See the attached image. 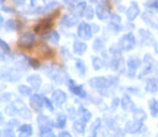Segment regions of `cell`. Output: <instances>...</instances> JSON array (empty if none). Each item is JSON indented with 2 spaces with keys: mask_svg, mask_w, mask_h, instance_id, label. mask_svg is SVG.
<instances>
[{
  "mask_svg": "<svg viewBox=\"0 0 158 137\" xmlns=\"http://www.w3.org/2000/svg\"><path fill=\"white\" fill-rule=\"evenodd\" d=\"M135 39L132 33H127L125 35H123L121 37V40H119V46L124 50L131 49L135 46Z\"/></svg>",
  "mask_w": 158,
  "mask_h": 137,
  "instance_id": "1",
  "label": "cell"
},
{
  "mask_svg": "<svg viewBox=\"0 0 158 137\" xmlns=\"http://www.w3.org/2000/svg\"><path fill=\"white\" fill-rule=\"evenodd\" d=\"M33 43H35V35L32 33H24L19 37L17 41L19 46H21L22 48H31Z\"/></svg>",
  "mask_w": 158,
  "mask_h": 137,
  "instance_id": "2",
  "label": "cell"
},
{
  "mask_svg": "<svg viewBox=\"0 0 158 137\" xmlns=\"http://www.w3.org/2000/svg\"><path fill=\"white\" fill-rule=\"evenodd\" d=\"M77 34H79V37L83 40L92 39V35H93L92 26H89L86 23H81L79 26V28H77Z\"/></svg>",
  "mask_w": 158,
  "mask_h": 137,
  "instance_id": "3",
  "label": "cell"
},
{
  "mask_svg": "<svg viewBox=\"0 0 158 137\" xmlns=\"http://www.w3.org/2000/svg\"><path fill=\"white\" fill-rule=\"evenodd\" d=\"M30 105L35 112H41L44 106V98H42L40 94H32L30 96Z\"/></svg>",
  "mask_w": 158,
  "mask_h": 137,
  "instance_id": "4",
  "label": "cell"
},
{
  "mask_svg": "<svg viewBox=\"0 0 158 137\" xmlns=\"http://www.w3.org/2000/svg\"><path fill=\"white\" fill-rule=\"evenodd\" d=\"M53 24L52 22L50 21V18L43 19L41 23H39L35 28V32H38V33H46L48 30L52 28Z\"/></svg>",
  "mask_w": 158,
  "mask_h": 137,
  "instance_id": "5",
  "label": "cell"
},
{
  "mask_svg": "<svg viewBox=\"0 0 158 137\" xmlns=\"http://www.w3.org/2000/svg\"><path fill=\"white\" fill-rule=\"evenodd\" d=\"M67 101V94L64 93L63 90H56L53 93V102L56 104L58 107L64 105V103H66Z\"/></svg>",
  "mask_w": 158,
  "mask_h": 137,
  "instance_id": "6",
  "label": "cell"
},
{
  "mask_svg": "<svg viewBox=\"0 0 158 137\" xmlns=\"http://www.w3.org/2000/svg\"><path fill=\"white\" fill-rule=\"evenodd\" d=\"M139 13H140V9H139L138 3L135 1L131 2L129 9L126 11V15H127V17H128V19L129 21H133V19L139 15Z\"/></svg>",
  "mask_w": 158,
  "mask_h": 137,
  "instance_id": "7",
  "label": "cell"
},
{
  "mask_svg": "<svg viewBox=\"0 0 158 137\" xmlns=\"http://www.w3.org/2000/svg\"><path fill=\"white\" fill-rule=\"evenodd\" d=\"M89 84L94 88H104L110 85V80L104 78V77H96V78L90 79Z\"/></svg>",
  "mask_w": 158,
  "mask_h": 137,
  "instance_id": "8",
  "label": "cell"
},
{
  "mask_svg": "<svg viewBox=\"0 0 158 137\" xmlns=\"http://www.w3.org/2000/svg\"><path fill=\"white\" fill-rule=\"evenodd\" d=\"M69 89H70L74 94H77V96H82V98H84L86 94L85 91H84V89L82 88V86L75 85L73 80H69Z\"/></svg>",
  "mask_w": 158,
  "mask_h": 137,
  "instance_id": "9",
  "label": "cell"
},
{
  "mask_svg": "<svg viewBox=\"0 0 158 137\" xmlns=\"http://www.w3.org/2000/svg\"><path fill=\"white\" fill-rule=\"evenodd\" d=\"M86 49H87V45L84 42L75 41L74 44H73V50H74V53L77 55L81 56V55H83L86 52Z\"/></svg>",
  "mask_w": 158,
  "mask_h": 137,
  "instance_id": "10",
  "label": "cell"
},
{
  "mask_svg": "<svg viewBox=\"0 0 158 137\" xmlns=\"http://www.w3.org/2000/svg\"><path fill=\"white\" fill-rule=\"evenodd\" d=\"M28 83L31 85V88L32 89H39L40 86H41L42 84V79L41 77L39 76V75H31V76L28 77Z\"/></svg>",
  "mask_w": 158,
  "mask_h": 137,
  "instance_id": "11",
  "label": "cell"
},
{
  "mask_svg": "<svg viewBox=\"0 0 158 137\" xmlns=\"http://www.w3.org/2000/svg\"><path fill=\"white\" fill-rule=\"evenodd\" d=\"M96 14L99 17V19H106L109 15L108 8L103 4H98L97 8H96Z\"/></svg>",
  "mask_w": 158,
  "mask_h": 137,
  "instance_id": "12",
  "label": "cell"
},
{
  "mask_svg": "<svg viewBox=\"0 0 158 137\" xmlns=\"http://www.w3.org/2000/svg\"><path fill=\"white\" fill-rule=\"evenodd\" d=\"M21 137H30L32 135V127L29 124H24L19 127Z\"/></svg>",
  "mask_w": 158,
  "mask_h": 137,
  "instance_id": "13",
  "label": "cell"
},
{
  "mask_svg": "<svg viewBox=\"0 0 158 137\" xmlns=\"http://www.w3.org/2000/svg\"><path fill=\"white\" fill-rule=\"evenodd\" d=\"M17 28H19L17 27V22L14 21V19H9V21H6V26H4V29H6V31H14Z\"/></svg>",
  "mask_w": 158,
  "mask_h": 137,
  "instance_id": "14",
  "label": "cell"
},
{
  "mask_svg": "<svg viewBox=\"0 0 158 137\" xmlns=\"http://www.w3.org/2000/svg\"><path fill=\"white\" fill-rule=\"evenodd\" d=\"M46 40L48 41H50L51 43H58V41H59V39H60V37H59V33L58 32H56V31H52V32H50V33H48V35H46Z\"/></svg>",
  "mask_w": 158,
  "mask_h": 137,
  "instance_id": "15",
  "label": "cell"
},
{
  "mask_svg": "<svg viewBox=\"0 0 158 137\" xmlns=\"http://www.w3.org/2000/svg\"><path fill=\"white\" fill-rule=\"evenodd\" d=\"M77 23V19L74 18V17H70V16H64V18L61 19V24L63 25H66L67 27H71V26H73L74 24Z\"/></svg>",
  "mask_w": 158,
  "mask_h": 137,
  "instance_id": "16",
  "label": "cell"
},
{
  "mask_svg": "<svg viewBox=\"0 0 158 137\" xmlns=\"http://www.w3.org/2000/svg\"><path fill=\"white\" fill-rule=\"evenodd\" d=\"M86 9V4L85 2H81L79 3L77 6H75V10H74V14L77 16H81V15H84V11Z\"/></svg>",
  "mask_w": 158,
  "mask_h": 137,
  "instance_id": "17",
  "label": "cell"
},
{
  "mask_svg": "<svg viewBox=\"0 0 158 137\" xmlns=\"http://www.w3.org/2000/svg\"><path fill=\"white\" fill-rule=\"evenodd\" d=\"M19 115H21V116L23 117L24 119H30L32 117L31 116V112H30L29 110H28L27 108L25 107V105L22 106V107L19 109Z\"/></svg>",
  "mask_w": 158,
  "mask_h": 137,
  "instance_id": "18",
  "label": "cell"
},
{
  "mask_svg": "<svg viewBox=\"0 0 158 137\" xmlns=\"http://www.w3.org/2000/svg\"><path fill=\"white\" fill-rule=\"evenodd\" d=\"M79 114H80V116H81V118L83 119L84 121H88L90 119V112H88V110H86L85 108H83V107H80V109H79Z\"/></svg>",
  "mask_w": 158,
  "mask_h": 137,
  "instance_id": "19",
  "label": "cell"
},
{
  "mask_svg": "<svg viewBox=\"0 0 158 137\" xmlns=\"http://www.w3.org/2000/svg\"><path fill=\"white\" fill-rule=\"evenodd\" d=\"M73 129H74V131L77 132V133L83 134L84 131H85V125H84V123L77 121V122H74V124H73Z\"/></svg>",
  "mask_w": 158,
  "mask_h": 137,
  "instance_id": "20",
  "label": "cell"
},
{
  "mask_svg": "<svg viewBox=\"0 0 158 137\" xmlns=\"http://www.w3.org/2000/svg\"><path fill=\"white\" fill-rule=\"evenodd\" d=\"M140 65V60L139 59H135V58H130L128 61V65L129 68H130V70L132 68L133 71H135L138 68V67H139Z\"/></svg>",
  "mask_w": 158,
  "mask_h": 137,
  "instance_id": "21",
  "label": "cell"
},
{
  "mask_svg": "<svg viewBox=\"0 0 158 137\" xmlns=\"http://www.w3.org/2000/svg\"><path fill=\"white\" fill-rule=\"evenodd\" d=\"M19 90L23 96H29V94H31V88L28 87V86L21 85L19 87Z\"/></svg>",
  "mask_w": 158,
  "mask_h": 137,
  "instance_id": "22",
  "label": "cell"
},
{
  "mask_svg": "<svg viewBox=\"0 0 158 137\" xmlns=\"http://www.w3.org/2000/svg\"><path fill=\"white\" fill-rule=\"evenodd\" d=\"M93 65H94V68L96 70H100V68H102V65H103V63H102V60L100 58L94 57V58H93Z\"/></svg>",
  "mask_w": 158,
  "mask_h": 137,
  "instance_id": "23",
  "label": "cell"
},
{
  "mask_svg": "<svg viewBox=\"0 0 158 137\" xmlns=\"http://www.w3.org/2000/svg\"><path fill=\"white\" fill-rule=\"evenodd\" d=\"M84 16L88 19H92L94 17V10L92 6H86L85 11H84Z\"/></svg>",
  "mask_w": 158,
  "mask_h": 137,
  "instance_id": "24",
  "label": "cell"
},
{
  "mask_svg": "<svg viewBox=\"0 0 158 137\" xmlns=\"http://www.w3.org/2000/svg\"><path fill=\"white\" fill-rule=\"evenodd\" d=\"M151 110H152V115L154 117L158 115V104L155 103L154 100L151 101Z\"/></svg>",
  "mask_w": 158,
  "mask_h": 137,
  "instance_id": "25",
  "label": "cell"
},
{
  "mask_svg": "<svg viewBox=\"0 0 158 137\" xmlns=\"http://www.w3.org/2000/svg\"><path fill=\"white\" fill-rule=\"evenodd\" d=\"M66 125V117L64 115H60V116L57 118V127H64Z\"/></svg>",
  "mask_w": 158,
  "mask_h": 137,
  "instance_id": "26",
  "label": "cell"
},
{
  "mask_svg": "<svg viewBox=\"0 0 158 137\" xmlns=\"http://www.w3.org/2000/svg\"><path fill=\"white\" fill-rule=\"evenodd\" d=\"M0 48H1L4 53H10V50H11L10 46H9L8 44H6V42H4L3 40H1V39H0Z\"/></svg>",
  "mask_w": 158,
  "mask_h": 137,
  "instance_id": "27",
  "label": "cell"
},
{
  "mask_svg": "<svg viewBox=\"0 0 158 137\" xmlns=\"http://www.w3.org/2000/svg\"><path fill=\"white\" fill-rule=\"evenodd\" d=\"M102 47H103V43H102V41L100 39H97L94 43V49L97 50V52H99Z\"/></svg>",
  "mask_w": 158,
  "mask_h": 137,
  "instance_id": "28",
  "label": "cell"
},
{
  "mask_svg": "<svg viewBox=\"0 0 158 137\" xmlns=\"http://www.w3.org/2000/svg\"><path fill=\"white\" fill-rule=\"evenodd\" d=\"M2 134H3V137H16V136H15L14 131H13L12 129H6V130H3V132H2Z\"/></svg>",
  "mask_w": 158,
  "mask_h": 137,
  "instance_id": "29",
  "label": "cell"
},
{
  "mask_svg": "<svg viewBox=\"0 0 158 137\" xmlns=\"http://www.w3.org/2000/svg\"><path fill=\"white\" fill-rule=\"evenodd\" d=\"M15 110H16V107L15 106H8V107L6 108V112L9 115V116H14L15 115Z\"/></svg>",
  "mask_w": 158,
  "mask_h": 137,
  "instance_id": "30",
  "label": "cell"
},
{
  "mask_svg": "<svg viewBox=\"0 0 158 137\" xmlns=\"http://www.w3.org/2000/svg\"><path fill=\"white\" fill-rule=\"evenodd\" d=\"M77 68H79V71H81L82 74L85 73V65H84V62L82 60L77 61Z\"/></svg>",
  "mask_w": 158,
  "mask_h": 137,
  "instance_id": "31",
  "label": "cell"
},
{
  "mask_svg": "<svg viewBox=\"0 0 158 137\" xmlns=\"http://www.w3.org/2000/svg\"><path fill=\"white\" fill-rule=\"evenodd\" d=\"M44 105L48 107V109H50L51 112H53V109H54V107H53V104L48 98H44Z\"/></svg>",
  "mask_w": 158,
  "mask_h": 137,
  "instance_id": "32",
  "label": "cell"
},
{
  "mask_svg": "<svg viewBox=\"0 0 158 137\" xmlns=\"http://www.w3.org/2000/svg\"><path fill=\"white\" fill-rule=\"evenodd\" d=\"M29 63H30V65H31L32 68H39V65H40L39 61L35 60V59H29Z\"/></svg>",
  "mask_w": 158,
  "mask_h": 137,
  "instance_id": "33",
  "label": "cell"
},
{
  "mask_svg": "<svg viewBox=\"0 0 158 137\" xmlns=\"http://www.w3.org/2000/svg\"><path fill=\"white\" fill-rule=\"evenodd\" d=\"M58 137H72V136H71L70 133H68V132H61L58 135Z\"/></svg>",
  "mask_w": 158,
  "mask_h": 137,
  "instance_id": "34",
  "label": "cell"
},
{
  "mask_svg": "<svg viewBox=\"0 0 158 137\" xmlns=\"http://www.w3.org/2000/svg\"><path fill=\"white\" fill-rule=\"evenodd\" d=\"M13 1H14L17 6H22V4L25 3V0H13Z\"/></svg>",
  "mask_w": 158,
  "mask_h": 137,
  "instance_id": "35",
  "label": "cell"
},
{
  "mask_svg": "<svg viewBox=\"0 0 158 137\" xmlns=\"http://www.w3.org/2000/svg\"><path fill=\"white\" fill-rule=\"evenodd\" d=\"M3 124H4V118H3V116H2L1 112H0V127Z\"/></svg>",
  "mask_w": 158,
  "mask_h": 137,
  "instance_id": "36",
  "label": "cell"
},
{
  "mask_svg": "<svg viewBox=\"0 0 158 137\" xmlns=\"http://www.w3.org/2000/svg\"><path fill=\"white\" fill-rule=\"evenodd\" d=\"M45 137H56V136H55V135H54V134H53V133H52V132H50V133H48V135H46Z\"/></svg>",
  "mask_w": 158,
  "mask_h": 137,
  "instance_id": "37",
  "label": "cell"
},
{
  "mask_svg": "<svg viewBox=\"0 0 158 137\" xmlns=\"http://www.w3.org/2000/svg\"><path fill=\"white\" fill-rule=\"evenodd\" d=\"M1 23H2V16L0 15V24H1Z\"/></svg>",
  "mask_w": 158,
  "mask_h": 137,
  "instance_id": "38",
  "label": "cell"
},
{
  "mask_svg": "<svg viewBox=\"0 0 158 137\" xmlns=\"http://www.w3.org/2000/svg\"><path fill=\"white\" fill-rule=\"evenodd\" d=\"M116 1H121V0H116Z\"/></svg>",
  "mask_w": 158,
  "mask_h": 137,
  "instance_id": "39",
  "label": "cell"
}]
</instances>
